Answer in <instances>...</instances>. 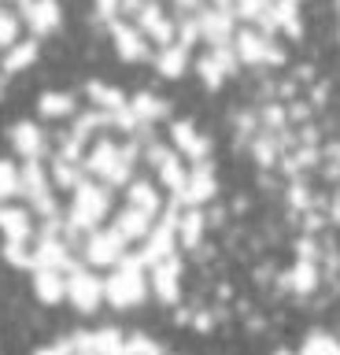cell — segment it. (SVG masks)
<instances>
[{
    "instance_id": "obj_1",
    "label": "cell",
    "mask_w": 340,
    "mask_h": 355,
    "mask_svg": "<svg viewBox=\"0 0 340 355\" xmlns=\"http://www.w3.org/2000/svg\"><path fill=\"white\" fill-rule=\"evenodd\" d=\"M218 215L215 141L152 89H48L0 137V259L45 307L104 318L174 304Z\"/></svg>"
},
{
    "instance_id": "obj_2",
    "label": "cell",
    "mask_w": 340,
    "mask_h": 355,
    "mask_svg": "<svg viewBox=\"0 0 340 355\" xmlns=\"http://www.w3.org/2000/svg\"><path fill=\"white\" fill-rule=\"evenodd\" d=\"M123 63L163 82L229 85L289 63L311 0H85Z\"/></svg>"
},
{
    "instance_id": "obj_3",
    "label": "cell",
    "mask_w": 340,
    "mask_h": 355,
    "mask_svg": "<svg viewBox=\"0 0 340 355\" xmlns=\"http://www.w3.org/2000/svg\"><path fill=\"white\" fill-rule=\"evenodd\" d=\"M67 19V0H0V96L37 67Z\"/></svg>"
},
{
    "instance_id": "obj_4",
    "label": "cell",
    "mask_w": 340,
    "mask_h": 355,
    "mask_svg": "<svg viewBox=\"0 0 340 355\" xmlns=\"http://www.w3.org/2000/svg\"><path fill=\"white\" fill-rule=\"evenodd\" d=\"M30 355H185V352H178L156 333L129 329L118 326V322H96V326L56 333L45 344H37Z\"/></svg>"
},
{
    "instance_id": "obj_5",
    "label": "cell",
    "mask_w": 340,
    "mask_h": 355,
    "mask_svg": "<svg viewBox=\"0 0 340 355\" xmlns=\"http://www.w3.org/2000/svg\"><path fill=\"white\" fill-rule=\"evenodd\" d=\"M325 266V274H337L340 277V196L333 200L325 215V226L318 233V244H314V277L318 270Z\"/></svg>"
},
{
    "instance_id": "obj_6",
    "label": "cell",
    "mask_w": 340,
    "mask_h": 355,
    "mask_svg": "<svg viewBox=\"0 0 340 355\" xmlns=\"http://www.w3.org/2000/svg\"><path fill=\"white\" fill-rule=\"evenodd\" d=\"M274 355H340V326L333 329H311L300 340L285 344Z\"/></svg>"
},
{
    "instance_id": "obj_7",
    "label": "cell",
    "mask_w": 340,
    "mask_h": 355,
    "mask_svg": "<svg viewBox=\"0 0 340 355\" xmlns=\"http://www.w3.org/2000/svg\"><path fill=\"white\" fill-rule=\"evenodd\" d=\"M333 15H337V37H340V0H333Z\"/></svg>"
}]
</instances>
